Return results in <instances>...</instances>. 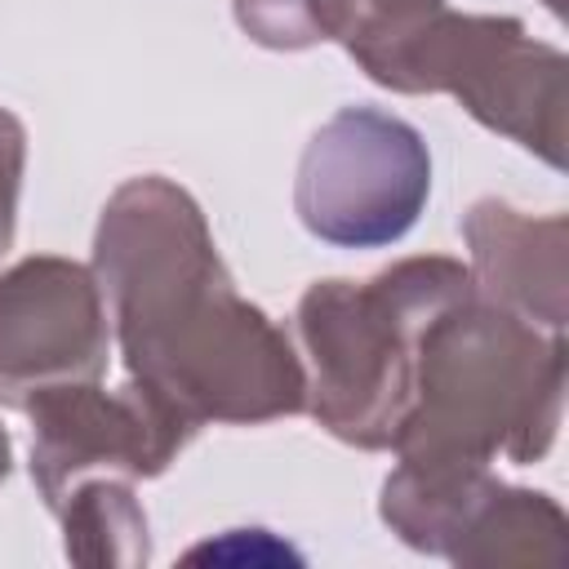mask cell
I'll return each mask as SVG.
<instances>
[{
    "mask_svg": "<svg viewBox=\"0 0 569 569\" xmlns=\"http://www.w3.org/2000/svg\"><path fill=\"white\" fill-rule=\"evenodd\" d=\"M382 520L418 551L458 565H560L565 511L533 489H511L480 462H400L382 485Z\"/></svg>",
    "mask_w": 569,
    "mask_h": 569,
    "instance_id": "6",
    "label": "cell"
},
{
    "mask_svg": "<svg viewBox=\"0 0 569 569\" xmlns=\"http://www.w3.org/2000/svg\"><path fill=\"white\" fill-rule=\"evenodd\" d=\"M111 316L93 267L36 253L0 276V405L107 373Z\"/></svg>",
    "mask_w": 569,
    "mask_h": 569,
    "instance_id": "8",
    "label": "cell"
},
{
    "mask_svg": "<svg viewBox=\"0 0 569 569\" xmlns=\"http://www.w3.org/2000/svg\"><path fill=\"white\" fill-rule=\"evenodd\" d=\"M31 418V480L49 511L89 476L151 480L160 476L196 427L142 382L107 391L98 382H67L22 405Z\"/></svg>",
    "mask_w": 569,
    "mask_h": 569,
    "instance_id": "7",
    "label": "cell"
},
{
    "mask_svg": "<svg viewBox=\"0 0 569 569\" xmlns=\"http://www.w3.org/2000/svg\"><path fill=\"white\" fill-rule=\"evenodd\" d=\"M542 4H547L551 13H560V9H565V0H542Z\"/></svg>",
    "mask_w": 569,
    "mask_h": 569,
    "instance_id": "15",
    "label": "cell"
},
{
    "mask_svg": "<svg viewBox=\"0 0 569 569\" xmlns=\"http://www.w3.org/2000/svg\"><path fill=\"white\" fill-rule=\"evenodd\" d=\"M471 284L480 298L529 325L565 329V218H529L502 200H480L462 218Z\"/></svg>",
    "mask_w": 569,
    "mask_h": 569,
    "instance_id": "9",
    "label": "cell"
},
{
    "mask_svg": "<svg viewBox=\"0 0 569 569\" xmlns=\"http://www.w3.org/2000/svg\"><path fill=\"white\" fill-rule=\"evenodd\" d=\"M431 191L422 133L378 107H342L302 151L293 204L311 236L338 249L400 240Z\"/></svg>",
    "mask_w": 569,
    "mask_h": 569,
    "instance_id": "5",
    "label": "cell"
},
{
    "mask_svg": "<svg viewBox=\"0 0 569 569\" xmlns=\"http://www.w3.org/2000/svg\"><path fill=\"white\" fill-rule=\"evenodd\" d=\"M560 405L565 338L471 289L422 325L391 449L400 462H533L556 440Z\"/></svg>",
    "mask_w": 569,
    "mask_h": 569,
    "instance_id": "2",
    "label": "cell"
},
{
    "mask_svg": "<svg viewBox=\"0 0 569 569\" xmlns=\"http://www.w3.org/2000/svg\"><path fill=\"white\" fill-rule=\"evenodd\" d=\"M53 516L67 533V556L80 565H138L147 560V516L129 480L89 476L80 480Z\"/></svg>",
    "mask_w": 569,
    "mask_h": 569,
    "instance_id": "10",
    "label": "cell"
},
{
    "mask_svg": "<svg viewBox=\"0 0 569 569\" xmlns=\"http://www.w3.org/2000/svg\"><path fill=\"white\" fill-rule=\"evenodd\" d=\"M458 258H405L373 280H316L293 311L307 409L356 445L391 449L413 405V356L422 325L471 293Z\"/></svg>",
    "mask_w": 569,
    "mask_h": 569,
    "instance_id": "3",
    "label": "cell"
},
{
    "mask_svg": "<svg viewBox=\"0 0 569 569\" xmlns=\"http://www.w3.org/2000/svg\"><path fill=\"white\" fill-rule=\"evenodd\" d=\"M236 22L267 49H311L342 36V0H236Z\"/></svg>",
    "mask_w": 569,
    "mask_h": 569,
    "instance_id": "11",
    "label": "cell"
},
{
    "mask_svg": "<svg viewBox=\"0 0 569 569\" xmlns=\"http://www.w3.org/2000/svg\"><path fill=\"white\" fill-rule=\"evenodd\" d=\"M445 9V0H342V44L347 53L391 40L409 27H418L427 13Z\"/></svg>",
    "mask_w": 569,
    "mask_h": 569,
    "instance_id": "12",
    "label": "cell"
},
{
    "mask_svg": "<svg viewBox=\"0 0 569 569\" xmlns=\"http://www.w3.org/2000/svg\"><path fill=\"white\" fill-rule=\"evenodd\" d=\"M9 462H13V453H9V436H4V427H0V480L9 476Z\"/></svg>",
    "mask_w": 569,
    "mask_h": 569,
    "instance_id": "14",
    "label": "cell"
},
{
    "mask_svg": "<svg viewBox=\"0 0 569 569\" xmlns=\"http://www.w3.org/2000/svg\"><path fill=\"white\" fill-rule=\"evenodd\" d=\"M22 164H27V129L18 116L0 107V258L13 244V222H18V187H22Z\"/></svg>",
    "mask_w": 569,
    "mask_h": 569,
    "instance_id": "13",
    "label": "cell"
},
{
    "mask_svg": "<svg viewBox=\"0 0 569 569\" xmlns=\"http://www.w3.org/2000/svg\"><path fill=\"white\" fill-rule=\"evenodd\" d=\"M369 80L396 93H453L485 129L507 133L547 164H565V53L516 18L453 13L449 4L418 27L351 53Z\"/></svg>",
    "mask_w": 569,
    "mask_h": 569,
    "instance_id": "4",
    "label": "cell"
},
{
    "mask_svg": "<svg viewBox=\"0 0 569 569\" xmlns=\"http://www.w3.org/2000/svg\"><path fill=\"white\" fill-rule=\"evenodd\" d=\"M93 276L129 378L204 422H271L307 409L298 347L236 293L200 204L169 178L116 187L93 236Z\"/></svg>",
    "mask_w": 569,
    "mask_h": 569,
    "instance_id": "1",
    "label": "cell"
}]
</instances>
